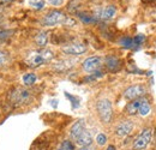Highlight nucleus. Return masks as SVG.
Here are the masks:
<instances>
[{
  "label": "nucleus",
  "instance_id": "nucleus-1",
  "mask_svg": "<svg viewBox=\"0 0 156 150\" xmlns=\"http://www.w3.org/2000/svg\"><path fill=\"white\" fill-rule=\"evenodd\" d=\"M54 58V53L49 49H40V51H34L31 52L29 55L27 56L25 62L29 67L33 69H37L40 66L48 64L52 61V59Z\"/></svg>",
  "mask_w": 156,
  "mask_h": 150
},
{
  "label": "nucleus",
  "instance_id": "nucleus-2",
  "mask_svg": "<svg viewBox=\"0 0 156 150\" xmlns=\"http://www.w3.org/2000/svg\"><path fill=\"white\" fill-rule=\"evenodd\" d=\"M69 17L59 11V10H52L49 11L47 15L43 16V18L41 19V23L42 25L44 27H54V25H65L66 22H67Z\"/></svg>",
  "mask_w": 156,
  "mask_h": 150
},
{
  "label": "nucleus",
  "instance_id": "nucleus-3",
  "mask_svg": "<svg viewBox=\"0 0 156 150\" xmlns=\"http://www.w3.org/2000/svg\"><path fill=\"white\" fill-rule=\"evenodd\" d=\"M96 111L103 124H109L113 118V107L112 102L108 98H101L96 103Z\"/></svg>",
  "mask_w": 156,
  "mask_h": 150
},
{
  "label": "nucleus",
  "instance_id": "nucleus-4",
  "mask_svg": "<svg viewBox=\"0 0 156 150\" xmlns=\"http://www.w3.org/2000/svg\"><path fill=\"white\" fill-rule=\"evenodd\" d=\"M102 66V59L100 56H89L82 62V67L87 73H94L96 71H100Z\"/></svg>",
  "mask_w": 156,
  "mask_h": 150
},
{
  "label": "nucleus",
  "instance_id": "nucleus-5",
  "mask_svg": "<svg viewBox=\"0 0 156 150\" xmlns=\"http://www.w3.org/2000/svg\"><path fill=\"white\" fill-rule=\"evenodd\" d=\"M30 100V93L28 90L16 88L11 94H10V101L15 105V106H22L24 103H27Z\"/></svg>",
  "mask_w": 156,
  "mask_h": 150
},
{
  "label": "nucleus",
  "instance_id": "nucleus-6",
  "mask_svg": "<svg viewBox=\"0 0 156 150\" xmlns=\"http://www.w3.org/2000/svg\"><path fill=\"white\" fill-rule=\"evenodd\" d=\"M147 93V89L140 85V84H136V85H131L125 91H124V97L129 101H132V100H137L139 97H143Z\"/></svg>",
  "mask_w": 156,
  "mask_h": 150
},
{
  "label": "nucleus",
  "instance_id": "nucleus-7",
  "mask_svg": "<svg viewBox=\"0 0 156 150\" xmlns=\"http://www.w3.org/2000/svg\"><path fill=\"white\" fill-rule=\"evenodd\" d=\"M150 141H151V130L150 129H145V130H143L139 133V136L133 142V149L143 150L144 148H147V145L150 143Z\"/></svg>",
  "mask_w": 156,
  "mask_h": 150
},
{
  "label": "nucleus",
  "instance_id": "nucleus-8",
  "mask_svg": "<svg viewBox=\"0 0 156 150\" xmlns=\"http://www.w3.org/2000/svg\"><path fill=\"white\" fill-rule=\"evenodd\" d=\"M61 51L67 55H80L87 52V46L83 43H69L64 46Z\"/></svg>",
  "mask_w": 156,
  "mask_h": 150
},
{
  "label": "nucleus",
  "instance_id": "nucleus-9",
  "mask_svg": "<svg viewBox=\"0 0 156 150\" xmlns=\"http://www.w3.org/2000/svg\"><path fill=\"white\" fill-rule=\"evenodd\" d=\"M132 130H133V123L130 120H124L115 127V134L119 137H126L132 132Z\"/></svg>",
  "mask_w": 156,
  "mask_h": 150
},
{
  "label": "nucleus",
  "instance_id": "nucleus-10",
  "mask_svg": "<svg viewBox=\"0 0 156 150\" xmlns=\"http://www.w3.org/2000/svg\"><path fill=\"white\" fill-rule=\"evenodd\" d=\"M76 64V60L73 59H64V60H59L53 65V70L57 72H66L69 70H71Z\"/></svg>",
  "mask_w": 156,
  "mask_h": 150
},
{
  "label": "nucleus",
  "instance_id": "nucleus-11",
  "mask_svg": "<svg viewBox=\"0 0 156 150\" xmlns=\"http://www.w3.org/2000/svg\"><path fill=\"white\" fill-rule=\"evenodd\" d=\"M105 65L108 71L118 72L121 69V60L115 55H107L105 59Z\"/></svg>",
  "mask_w": 156,
  "mask_h": 150
},
{
  "label": "nucleus",
  "instance_id": "nucleus-12",
  "mask_svg": "<svg viewBox=\"0 0 156 150\" xmlns=\"http://www.w3.org/2000/svg\"><path fill=\"white\" fill-rule=\"evenodd\" d=\"M115 13H117V7L114 5H107L106 7H103L102 10L98 11L96 18L102 19V20H109L115 16Z\"/></svg>",
  "mask_w": 156,
  "mask_h": 150
},
{
  "label": "nucleus",
  "instance_id": "nucleus-13",
  "mask_svg": "<svg viewBox=\"0 0 156 150\" xmlns=\"http://www.w3.org/2000/svg\"><path fill=\"white\" fill-rule=\"evenodd\" d=\"M84 130H85V120H84V119H79V120H77V121L72 125V127H71V130H70V134H71V137H72L73 139H77L78 136L84 131Z\"/></svg>",
  "mask_w": 156,
  "mask_h": 150
},
{
  "label": "nucleus",
  "instance_id": "nucleus-14",
  "mask_svg": "<svg viewBox=\"0 0 156 150\" xmlns=\"http://www.w3.org/2000/svg\"><path fill=\"white\" fill-rule=\"evenodd\" d=\"M76 142H77L78 145H80V147L90 145V144L93 143V136H91L90 131H88V130L85 129L84 131L78 136V138L76 139Z\"/></svg>",
  "mask_w": 156,
  "mask_h": 150
},
{
  "label": "nucleus",
  "instance_id": "nucleus-15",
  "mask_svg": "<svg viewBox=\"0 0 156 150\" xmlns=\"http://www.w3.org/2000/svg\"><path fill=\"white\" fill-rule=\"evenodd\" d=\"M139 102H140V97L137 100H132L131 102H129L125 107V112L129 115H135L138 113V107H139Z\"/></svg>",
  "mask_w": 156,
  "mask_h": 150
},
{
  "label": "nucleus",
  "instance_id": "nucleus-16",
  "mask_svg": "<svg viewBox=\"0 0 156 150\" xmlns=\"http://www.w3.org/2000/svg\"><path fill=\"white\" fill-rule=\"evenodd\" d=\"M138 113L142 116H145L150 113V105L149 101L144 97H140V102H139V107H138Z\"/></svg>",
  "mask_w": 156,
  "mask_h": 150
},
{
  "label": "nucleus",
  "instance_id": "nucleus-17",
  "mask_svg": "<svg viewBox=\"0 0 156 150\" xmlns=\"http://www.w3.org/2000/svg\"><path fill=\"white\" fill-rule=\"evenodd\" d=\"M37 80V76L35 73H25V75L22 77V82L25 87H31L36 83Z\"/></svg>",
  "mask_w": 156,
  "mask_h": 150
},
{
  "label": "nucleus",
  "instance_id": "nucleus-18",
  "mask_svg": "<svg viewBox=\"0 0 156 150\" xmlns=\"http://www.w3.org/2000/svg\"><path fill=\"white\" fill-rule=\"evenodd\" d=\"M35 42H36V45H37L39 47H41V48L46 47V45H47V42H48V35H47V33H44V31L39 33V34L36 35V38H35Z\"/></svg>",
  "mask_w": 156,
  "mask_h": 150
},
{
  "label": "nucleus",
  "instance_id": "nucleus-19",
  "mask_svg": "<svg viewBox=\"0 0 156 150\" xmlns=\"http://www.w3.org/2000/svg\"><path fill=\"white\" fill-rule=\"evenodd\" d=\"M80 7H82V0H71V1L69 2V5H67V10H69V12H71V13H76V15L79 12Z\"/></svg>",
  "mask_w": 156,
  "mask_h": 150
},
{
  "label": "nucleus",
  "instance_id": "nucleus-20",
  "mask_svg": "<svg viewBox=\"0 0 156 150\" xmlns=\"http://www.w3.org/2000/svg\"><path fill=\"white\" fill-rule=\"evenodd\" d=\"M77 16L79 17V19L85 23V24H91V23H95L98 22V19L96 18V16H91V15H88V13H84V12H78Z\"/></svg>",
  "mask_w": 156,
  "mask_h": 150
},
{
  "label": "nucleus",
  "instance_id": "nucleus-21",
  "mask_svg": "<svg viewBox=\"0 0 156 150\" xmlns=\"http://www.w3.org/2000/svg\"><path fill=\"white\" fill-rule=\"evenodd\" d=\"M120 46L124 47V48H133V38H129V36H125L119 41Z\"/></svg>",
  "mask_w": 156,
  "mask_h": 150
},
{
  "label": "nucleus",
  "instance_id": "nucleus-22",
  "mask_svg": "<svg viewBox=\"0 0 156 150\" xmlns=\"http://www.w3.org/2000/svg\"><path fill=\"white\" fill-rule=\"evenodd\" d=\"M133 38V48L142 46V45L144 43V41H145V36H144V35H142V34L136 35L135 38Z\"/></svg>",
  "mask_w": 156,
  "mask_h": 150
},
{
  "label": "nucleus",
  "instance_id": "nucleus-23",
  "mask_svg": "<svg viewBox=\"0 0 156 150\" xmlns=\"http://www.w3.org/2000/svg\"><path fill=\"white\" fill-rule=\"evenodd\" d=\"M58 150H75V145L72 144L71 141H64L60 147H59Z\"/></svg>",
  "mask_w": 156,
  "mask_h": 150
},
{
  "label": "nucleus",
  "instance_id": "nucleus-24",
  "mask_svg": "<svg viewBox=\"0 0 156 150\" xmlns=\"http://www.w3.org/2000/svg\"><path fill=\"white\" fill-rule=\"evenodd\" d=\"M9 62V53L0 49V67L5 66Z\"/></svg>",
  "mask_w": 156,
  "mask_h": 150
},
{
  "label": "nucleus",
  "instance_id": "nucleus-25",
  "mask_svg": "<svg viewBox=\"0 0 156 150\" xmlns=\"http://www.w3.org/2000/svg\"><path fill=\"white\" fill-rule=\"evenodd\" d=\"M96 143H98V145H101V147L107 143V137H106L105 133H98V137H96Z\"/></svg>",
  "mask_w": 156,
  "mask_h": 150
},
{
  "label": "nucleus",
  "instance_id": "nucleus-26",
  "mask_svg": "<svg viewBox=\"0 0 156 150\" xmlns=\"http://www.w3.org/2000/svg\"><path fill=\"white\" fill-rule=\"evenodd\" d=\"M65 96L66 97H69L70 100H71V103H72V108H77L78 106H79V100H78L77 97H75V96H71V95L69 94V93H65Z\"/></svg>",
  "mask_w": 156,
  "mask_h": 150
},
{
  "label": "nucleus",
  "instance_id": "nucleus-27",
  "mask_svg": "<svg viewBox=\"0 0 156 150\" xmlns=\"http://www.w3.org/2000/svg\"><path fill=\"white\" fill-rule=\"evenodd\" d=\"M52 6H60V5H62L64 4V1L65 0H47Z\"/></svg>",
  "mask_w": 156,
  "mask_h": 150
},
{
  "label": "nucleus",
  "instance_id": "nucleus-28",
  "mask_svg": "<svg viewBox=\"0 0 156 150\" xmlns=\"http://www.w3.org/2000/svg\"><path fill=\"white\" fill-rule=\"evenodd\" d=\"M33 7H34V9H36V10H42V9L44 7V1H43V0H40L39 2H36Z\"/></svg>",
  "mask_w": 156,
  "mask_h": 150
},
{
  "label": "nucleus",
  "instance_id": "nucleus-29",
  "mask_svg": "<svg viewBox=\"0 0 156 150\" xmlns=\"http://www.w3.org/2000/svg\"><path fill=\"white\" fill-rule=\"evenodd\" d=\"M79 150H95L91 145H87V147H82Z\"/></svg>",
  "mask_w": 156,
  "mask_h": 150
},
{
  "label": "nucleus",
  "instance_id": "nucleus-30",
  "mask_svg": "<svg viewBox=\"0 0 156 150\" xmlns=\"http://www.w3.org/2000/svg\"><path fill=\"white\" fill-rule=\"evenodd\" d=\"M40 0H29V4H30V6H34L36 2H39Z\"/></svg>",
  "mask_w": 156,
  "mask_h": 150
},
{
  "label": "nucleus",
  "instance_id": "nucleus-31",
  "mask_svg": "<svg viewBox=\"0 0 156 150\" xmlns=\"http://www.w3.org/2000/svg\"><path fill=\"white\" fill-rule=\"evenodd\" d=\"M12 0H0V4H9V2H11Z\"/></svg>",
  "mask_w": 156,
  "mask_h": 150
},
{
  "label": "nucleus",
  "instance_id": "nucleus-32",
  "mask_svg": "<svg viewBox=\"0 0 156 150\" xmlns=\"http://www.w3.org/2000/svg\"><path fill=\"white\" fill-rule=\"evenodd\" d=\"M107 150H115V147H114V145H109V147L107 148Z\"/></svg>",
  "mask_w": 156,
  "mask_h": 150
},
{
  "label": "nucleus",
  "instance_id": "nucleus-33",
  "mask_svg": "<svg viewBox=\"0 0 156 150\" xmlns=\"http://www.w3.org/2000/svg\"><path fill=\"white\" fill-rule=\"evenodd\" d=\"M143 2H145V4H148V2H153L154 0H142Z\"/></svg>",
  "mask_w": 156,
  "mask_h": 150
},
{
  "label": "nucleus",
  "instance_id": "nucleus-34",
  "mask_svg": "<svg viewBox=\"0 0 156 150\" xmlns=\"http://www.w3.org/2000/svg\"><path fill=\"white\" fill-rule=\"evenodd\" d=\"M93 1H96V2H100V1H101V0H93Z\"/></svg>",
  "mask_w": 156,
  "mask_h": 150
}]
</instances>
